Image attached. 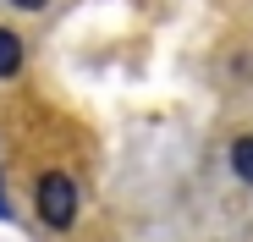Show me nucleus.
<instances>
[{"label": "nucleus", "mask_w": 253, "mask_h": 242, "mask_svg": "<svg viewBox=\"0 0 253 242\" xmlns=\"http://www.w3.org/2000/svg\"><path fill=\"white\" fill-rule=\"evenodd\" d=\"M33 204H39V220H44L50 231H66L77 220V187H72V176L66 171H44L39 187H33Z\"/></svg>", "instance_id": "1"}, {"label": "nucleus", "mask_w": 253, "mask_h": 242, "mask_svg": "<svg viewBox=\"0 0 253 242\" xmlns=\"http://www.w3.org/2000/svg\"><path fill=\"white\" fill-rule=\"evenodd\" d=\"M22 72V39L17 28H0V77H17Z\"/></svg>", "instance_id": "2"}, {"label": "nucleus", "mask_w": 253, "mask_h": 242, "mask_svg": "<svg viewBox=\"0 0 253 242\" xmlns=\"http://www.w3.org/2000/svg\"><path fill=\"white\" fill-rule=\"evenodd\" d=\"M231 171H237V182L253 187V138H237L231 143Z\"/></svg>", "instance_id": "3"}, {"label": "nucleus", "mask_w": 253, "mask_h": 242, "mask_svg": "<svg viewBox=\"0 0 253 242\" xmlns=\"http://www.w3.org/2000/svg\"><path fill=\"white\" fill-rule=\"evenodd\" d=\"M11 6H22V11H44L50 0H11Z\"/></svg>", "instance_id": "4"}, {"label": "nucleus", "mask_w": 253, "mask_h": 242, "mask_svg": "<svg viewBox=\"0 0 253 242\" xmlns=\"http://www.w3.org/2000/svg\"><path fill=\"white\" fill-rule=\"evenodd\" d=\"M11 215V204H6V187H0V220H6Z\"/></svg>", "instance_id": "5"}]
</instances>
